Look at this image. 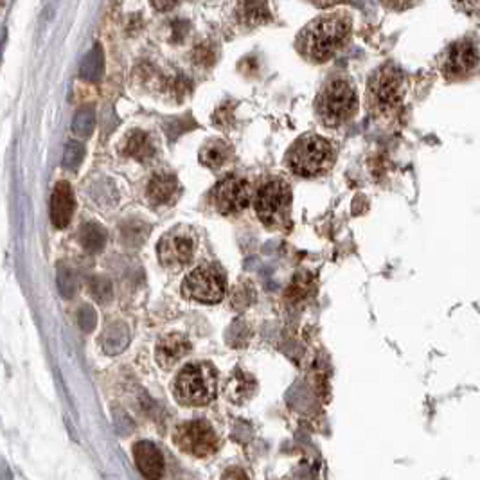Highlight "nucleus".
<instances>
[{"label":"nucleus","instance_id":"obj_6","mask_svg":"<svg viewBox=\"0 0 480 480\" xmlns=\"http://www.w3.org/2000/svg\"><path fill=\"white\" fill-rule=\"evenodd\" d=\"M184 294L198 303H220L225 295V277L216 267L205 265L187 276L184 282Z\"/></svg>","mask_w":480,"mask_h":480},{"label":"nucleus","instance_id":"obj_9","mask_svg":"<svg viewBox=\"0 0 480 480\" xmlns=\"http://www.w3.org/2000/svg\"><path fill=\"white\" fill-rule=\"evenodd\" d=\"M401 85H403V76L394 65H385V67L378 68L369 81L372 101L383 110L392 108L399 101Z\"/></svg>","mask_w":480,"mask_h":480},{"label":"nucleus","instance_id":"obj_1","mask_svg":"<svg viewBox=\"0 0 480 480\" xmlns=\"http://www.w3.org/2000/svg\"><path fill=\"white\" fill-rule=\"evenodd\" d=\"M351 32V19L347 13H329L313 20L300 31L297 44L304 56L315 61H327L344 46Z\"/></svg>","mask_w":480,"mask_h":480},{"label":"nucleus","instance_id":"obj_11","mask_svg":"<svg viewBox=\"0 0 480 480\" xmlns=\"http://www.w3.org/2000/svg\"><path fill=\"white\" fill-rule=\"evenodd\" d=\"M479 47L470 40H461L450 47L443 70L448 77H462L471 73L479 65Z\"/></svg>","mask_w":480,"mask_h":480},{"label":"nucleus","instance_id":"obj_3","mask_svg":"<svg viewBox=\"0 0 480 480\" xmlns=\"http://www.w3.org/2000/svg\"><path fill=\"white\" fill-rule=\"evenodd\" d=\"M358 95L347 77H331L318 92L315 110L326 126H340L356 113Z\"/></svg>","mask_w":480,"mask_h":480},{"label":"nucleus","instance_id":"obj_15","mask_svg":"<svg viewBox=\"0 0 480 480\" xmlns=\"http://www.w3.org/2000/svg\"><path fill=\"white\" fill-rule=\"evenodd\" d=\"M130 344V327L124 322H112L101 336V347L106 354H119Z\"/></svg>","mask_w":480,"mask_h":480},{"label":"nucleus","instance_id":"obj_30","mask_svg":"<svg viewBox=\"0 0 480 480\" xmlns=\"http://www.w3.org/2000/svg\"><path fill=\"white\" fill-rule=\"evenodd\" d=\"M383 4L389 6L390 10H407V8H410V6H414L417 2V0H381Z\"/></svg>","mask_w":480,"mask_h":480},{"label":"nucleus","instance_id":"obj_33","mask_svg":"<svg viewBox=\"0 0 480 480\" xmlns=\"http://www.w3.org/2000/svg\"><path fill=\"white\" fill-rule=\"evenodd\" d=\"M313 4L318 6V8H329V6L336 4L338 0H311Z\"/></svg>","mask_w":480,"mask_h":480},{"label":"nucleus","instance_id":"obj_14","mask_svg":"<svg viewBox=\"0 0 480 480\" xmlns=\"http://www.w3.org/2000/svg\"><path fill=\"white\" fill-rule=\"evenodd\" d=\"M189 342L184 335L173 333V335L162 336L159 344H157V362L164 369L173 367L189 353Z\"/></svg>","mask_w":480,"mask_h":480},{"label":"nucleus","instance_id":"obj_20","mask_svg":"<svg viewBox=\"0 0 480 480\" xmlns=\"http://www.w3.org/2000/svg\"><path fill=\"white\" fill-rule=\"evenodd\" d=\"M79 243L90 254L101 252L104 249V245H106V231H104V227H101L99 223L95 222H88L85 225H81V229H79Z\"/></svg>","mask_w":480,"mask_h":480},{"label":"nucleus","instance_id":"obj_25","mask_svg":"<svg viewBox=\"0 0 480 480\" xmlns=\"http://www.w3.org/2000/svg\"><path fill=\"white\" fill-rule=\"evenodd\" d=\"M90 294L99 304H108L113 297L112 282L106 277H94L90 281Z\"/></svg>","mask_w":480,"mask_h":480},{"label":"nucleus","instance_id":"obj_5","mask_svg":"<svg viewBox=\"0 0 480 480\" xmlns=\"http://www.w3.org/2000/svg\"><path fill=\"white\" fill-rule=\"evenodd\" d=\"M291 202L290 186L285 180L267 182L258 193L256 198V213L259 220L268 227L279 225L288 214Z\"/></svg>","mask_w":480,"mask_h":480},{"label":"nucleus","instance_id":"obj_7","mask_svg":"<svg viewBox=\"0 0 480 480\" xmlns=\"http://www.w3.org/2000/svg\"><path fill=\"white\" fill-rule=\"evenodd\" d=\"M175 443L184 453L205 457L216 452L218 435L207 421L184 423L175 432Z\"/></svg>","mask_w":480,"mask_h":480},{"label":"nucleus","instance_id":"obj_22","mask_svg":"<svg viewBox=\"0 0 480 480\" xmlns=\"http://www.w3.org/2000/svg\"><path fill=\"white\" fill-rule=\"evenodd\" d=\"M95 126V110L92 106H83L76 112L73 121V132L79 137H88Z\"/></svg>","mask_w":480,"mask_h":480},{"label":"nucleus","instance_id":"obj_28","mask_svg":"<svg viewBox=\"0 0 480 480\" xmlns=\"http://www.w3.org/2000/svg\"><path fill=\"white\" fill-rule=\"evenodd\" d=\"M195 61L200 65H211L214 61V52L213 49H209L207 46H200L195 50Z\"/></svg>","mask_w":480,"mask_h":480},{"label":"nucleus","instance_id":"obj_18","mask_svg":"<svg viewBox=\"0 0 480 480\" xmlns=\"http://www.w3.org/2000/svg\"><path fill=\"white\" fill-rule=\"evenodd\" d=\"M103 49H101L99 44H95V46L86 52L81 65H79V76H81V79H85V81L88 83H97L101 77H103Z\"/></svg>","mask_w":480,"mask_h":480},{"label":"nucleus","instance_id":"obj_12","mask_svg":"<svg viewBox=\"0 0 480 480\" xmlns=\"http://www.w3.org/2000/svg\"><path fill=\"white\" fill-rule=\"evenodd\" d=\"M133 457L142 477L148 480H159L164 473V459L160 450L150 441H139L133 446Z\"/></svg>","mask_w":480,"mask_h":480},{"label":"nucleus","instance_id":"obj_13","mask_svg":"<svg viewBox=\"0 0 480 480\" xmlns=\"http://www.w3.org/2000/svg\"><path fill=\"white\" fill-rule=\"evenodd\" d=\"M74 213V195L68 182H58L50 196V220L56 229H65Z\"/></svg>","mask_w":480,"mask_h":480},{"label":"nucleus","instance_id":"obj_24","mask_svg":"<svg viewBox=\"0 0 480 480\" xmlns=\"http://www.w3.org/2000/svg\"><path fill=\"white\" fill-rule=\"evenodd\" d=\"M83 159H85V146L77 141H70L65 146L64 151V168L68 171H76L81 166Z\"/></svg>","mask_w":480,"mask_h":480},{"label":"nucleus","instance_id":"obj_10","mask_svg":"<svg viewBox=\"0 0 480 480\" xmlns=\"http://www.w3.org/2000/svg\"><path fill=\"white\" fill-rule=\"evenodd\" d=\"M195 256V240L184 231H171L164 236L159 243V258L160 263L166 268L186 267Z\"/></svg>","mask_w":480,"mask_h":480},{"label":"nucleus","instance_id":"obj_31","mask_svg":"<svg viewBox=\"0 0 480 480\" xmlns=\"http://www.w3.org/2000/svg\"><path fill=\"white\" fill-rule=\"evenodd\" d=\"M177 4L178 0H151V6L157 11H171Z\"/></svg>","mask_w":480,"mask_h":480},{"label":"nucleus","instance_id":"obj_23","mask_svg":"<svg viewBox=\"0 0 480 480\" xmlns=\"http://www.w3.org/2000/svg\"><path fill=\"white\" fill-rule=\"evenodd\" d=\"M56 285H58L59 294L64 295L65 299H70L76 291V276H74L73 268L68 265L61 263L56 270Z\"/></svg>","mask_w":480,"mask_h":480},{"label":"nucleus","instance_id":"obj_27","mask_svg":"<svg viewBox=\"0 0 480 480\" xmlns=\"http://www.w3.org/2000/svg\"><path fill=\"white\" fill-rule=\"evenodd\" d=\"M77 322H79L83 331L90 333V331H94L95 324H97V315H95L90 306H81V309L77 311Z\"/></svg>","mask_w":480,"mask_h":480},{"label":"nucleus","instance_id":"obj_26","mask_svg":"<svg viewBox=\"0 0 480 480\" xmlns=\"http://www.w3.org/2000/svg\"><path fill=\"white\" fill-rule=\"evenodd\" d=\"M123 240L126 245H141L142 241L146 240L144 227H135L133 223H128L123 229Z\"/></svg>","mask_w":480,"mask_h":480},{"label":"nucleus","instance_id":"obj_32","mask_svg":"<svg viewBox=\"0 0 480 480\" xmlns=\"http://www.w3.org/2000/svg\"><path fill=\"white\" fill-rule=\"evenodd\" d=\"M222 480H249V477L245 475V471L240 470V468H232V470H227L225 475Z\"/></svg>","mask_w":480,"mask_h":480},{"label":"nucleus","instance_id":"obj_17","mask_svg":"<svg viewBox=\"0 0 480 480\" xmlns=\"http://www.w3.org/2000/svg\"><path fill=\"white\" fill-rule=\"evenodd\" d=\"M238 17L245 26H259V23L268 22L270 11H268L267 0H240Z\"/></svg>","mask_w":480,"mask_h":480},{"label":"nucleus","instance_id":"obj_29","mask_svg":"<svg viewBox=\"0 0 480 480\" xmlns=\"http://www.w3.org/2000/svg\"><path fill=\"white\" fill-rule=\"evenodd\" d=\"M455 6H457V10L464 11V13H480V0H455Z\"/></svg>","mask_w":480,"mask_h":480},{"label":"nucleus","instance_id":"obj_4","mask_svg":"<svg viewBox=\"0 0 480 480\" xmlns=\"http://www.w3.org/2000/svg\"><path fill=\"white\" fill-rule=\"evenodd\" d=\"M218 374L211 363H189L180 371L175 383L178 401L186 405H205L216 396Z\"/></svg>","mask_w":480,"mask_h":480},{"label":"nucleus","instance_id":"obj_19","mask_svg":"<svg viewBox=\"0 0 480 480\" xmlns=\"http://www.w3.org/2000/svg\"><path fill=\"white\" fill-rule=\"evenodd\" d=\"M229 159H231V148L223 141H211L200 150V162L204 164L205 168H222Z\"/></svg>","mask_w":480,"mask_h":480},{"label":"nucleus","instance_id":"obj_8","mask_svg":"<svg viewBox=\"0 0 480 480\" xmlns=\"http://www.w3.org/2000/svg\"><path fill=\"white\" fill-rule=\"evenodd\" d=\"M213 205L216 207L218 213L222 214H236L241 213L250 202V186L245 178L225 177L214 186L211 193Z\"/></svg>","mask_w":480,"mask_h":480},{"label":"nucleus","instance_id":"obj_2","mask_svg":"<svg viewBox=\"0 0 480 480\" xmlns=\"http://www.w3.org/2000/svg\"><path fill=\"white\" fill-rule=\"evenodd\" d=\"M333 157L335 150L327 139L317 133H304L286 153V164L297 177L313 178L331 168Z\"/></svg>","mask_w":480,"mask_h":480},{"label":"nucleus","instance_id":"obj_21","mask_svg":"<svg viewBox=\"0 0 480 480\" xmlns=\"http://www.w3.org/2000/svg\"><path fill=\"white\" fill-rule=\"evenodd\" d=\"M123 153L126 157H133L137 160H148L155 155L153 144H151L150 137L142 132H132L128 135L126 142H124Z\"/></svg>","mask_w":480,"mask_h":480},{"label":"nucleus","instance_id":"obj_16","mask_svg":"<svg viewBox=\"0 0 480 480\" xmlns=\"http://www.w3.org/2000/svg\"><path fill=\"white\" fill-rule=\"evenodd\" d=\"M177 178L168 173H159L155 175L153 178L148 184V200H150L153 205H162L168 204L169 200L173 198L175 191H177Z\"/></svg>","mask_w":480,"mask_h":480}]
</instances>
